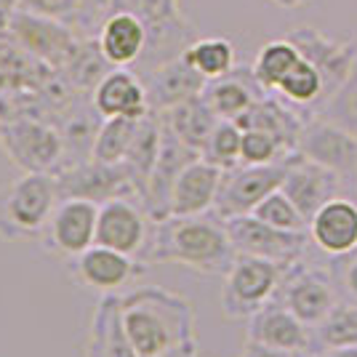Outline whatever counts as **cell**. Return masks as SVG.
I'll list each match as a JSON object with an SVG mask.
<instances>
[{"instance_id":"7bdbcfd3","label":"cell","mask_w":357,"mask_h":357,"mask_svg":"<svg viewBox=\"0 0 357 357\" xmlns=\"http://www.w3.org/2000/svg\"><path fill=\"white\" fill-rule=\"evenodd\" d=\"M160 357H200V352H197V339L181 344V347H176V349H171V352H165Z\"/></svg>"},{"instance_id":"8d00e7d4","label":"cell","mask_w":357,"mask_h":357,"mask_svg":"<svg viewBox=\"0 0 357 357\" xmlns=\"http://www.w3.org/2000/svg\"><path fill=\"white\" fill-rule=\"evenodd\" d=\"M314 115H323L331 123H336V126H342L349 134L357 136V61L355 70L344 80L342 89L336 91Z\"/></svg>"},{"instance_id":"ac0fdd59","label":"cell","mask_w":357,"mask_h":357,"mask_svg":"<svg viewBox=\"0 0 357 357\" xmlns=\"http://www.w3.org/2000/svg\"><path fill=\"white\" fill-rule=\"evenodd\" d=\"M160 123H163V120H160ZM195 158H200V152H195L192 147H187L184 142H178L176 136L163 126L160 152H158L155 168H152V174H149L144 197H142V206L147 208V213L152 216V222L165 219V216L171 213V192H174V184H176L178 174L192 163Z\"/></svg>"},{"instance_id":"7a4b0ae2","label":"cell","mask_w":357,"mask_h":357,"mask_svg":"<svg viewBox=\"0 0 357 357\" xmlns=\"http://www.w3.org/2000/svg\"><path fill=\"white\" fill-rule=\"evenodd\" d=\"M123 326L139 357H160L195 342V307L181 294L144 285L123 296Z\"/></svg>"},{"instance_id":"2e32d148","label":"cell","mask_w":357,"mask_h":357,"mask_svg":"<svg viewBox=\"0 0 357 357\" xmlns=\"http://www.w3.org/2000/svg\"><path fill=\"white\" fill-rule=\"evenodd\" d=\"M344 187L347 184L339 174L304 158L301 152H291L285 158V176L280 190L294 200V206L301 211V216L307 222L326 206L328 200L339 197Z\"/></svg>"},{"instance_id":"74e56055","label":"cell","mask_w":357,"mask_h":357,"mask_svg":"<svg viewBox=\"0 0 357 357\" xmlns=\"http://www.w3.org/2000/svg\"><path fill=\"white\" fill-rule=\"evenodd\" d=\"M291 152L267 131L248 128L243 131V147H240V163L245 165H269L285 160Z\"/></svg>"},{"instance_id":"ee69618b","label":"cell","mask_w":357,"mask_h":357,"mask_svg":"<svg viewBox=\"0 0 357 357\" xmlns=\"http://www.w3.org/2000/svg\"><path fill=\"white\" fill-rule=\"evenodd\" d=\"M275 6H280V8H304V6H310L312 0H272Z\"/></svg>"},{"instance_id":"9a60e30c","label":"cell","mask_w":357,"mask_h":357,"mask_svg":"<svg viewBox=\"0 0 357 357\" xmlns=\"http://www.w3.org/2000/svg\"><path fill=\"white\" fill-rule=\"evenodd\" d=\"M152 232V216L136 197H115L99 206L96 243L142 259Z\"/></svg>"},{"instance_id":"52a82bcc","label":"cell","mask_w":357,"mask_h":357,"mask_svg":"<svg viewBox=\"0 0 357 357\" xmlns=\"http://www.w3.org/2000/svg\"><path fill=\"white\" fill-rule=\"evenodd\" d=\"M275 298L285 304L301 323L314 328L339 304V291L331 267H312L301 259L285 269Z\"/></svg>"},{"instance_id":"60d3db41","label":"cell","mask_w":357,"mask_h":357,"mask_svg":"<svg viewBox=\"0 0 357 357\" xmlns=\"http://www.w3.org/2000/svg\"><path fill=\"white\" fill-rule=\"evenodd\" d=\"M16 11H19V0H0V40H8V27Z\"/></svg>"},{"instance_id":"1f68e13d","label":"cell","mask_w":357,"mask_h":357,"mask_svg":"<svg viewBox=\"0 0 357 357\" xmlns=\"http://www.w3.org/2000/svg\"><path fill=\"white\" fill-rule=\"evenodd\" d=\"M181 56L206 80L222 77L238 67V51L229 38H197Z\"/></svg>"},{"instance_id":"30bf717a","label":"cell","mask_w":357,"mask_h":357,"mask_svg":"<svg viewBox=\"0 0 357 357\" xmlns=\"http://www.w3.org/2000/svg\"><path fill=\"white\" fill-rule=\"evenodd\" d=\"M8 40L48 67L61 70L73 59V54L77 51L83 38H77L67 24H61L56 19L19 8L11 19V27H8Z\"/></svg>"},{"instance_id":"83f0119b","label":"cell","mask_w":357,"mask_h":357,"mask_svg":"<svg viewBox=\"0 0 357 357\" xmlns=\"http://www.w3.org/2000/svg\"><path fill=\"white\" fill-rule=\"evenodd\" d=\"M264 93L267 91L256 83L251 67H235L232 73L208 80L203 89V99L222 120H238Z\"/></svg>"},{"instance_id":"9c48e42d","label":"cell","mask_w":357,"mask_h":357,"mask_svg":"<svg viewBox=\"0 0 357 357\" xmlns=\"http://www.w3.org/2000/svg\"><path fill=\"white\" fill-rule=\"evenodd\" d=\"M99 206L83 197H64L56 203L51 219L45 224L40 245L54 259L70 261L96 243Z\"/></svg>"},{"instance_id":"f6af8a7d","label":"cell","mask_w":357,"mask_h":357,"mask_svg":"<svg viewBox=\"0 0 357 357\" xmlns=\"http://www.w3.org/2000/svg\"><path fill=\"white\" fill-rule=\"evenodd\" d=\"M294 357H312V355H310V352H296Z\"/></svg>"},{"instance_id":"44dd1931","label":"cell","mask_w":357,"mask_h":357,"mask_svg":"<svg viewBox=\"0 0 357 357\" xmlns=\"http://www.w3.org/2000/svg\"><path fill=\"white\" fill-rule=\"evenodd\" d=\"M142 80H144V89H147L152 112H165V109L181 105L187 99L200 96L206 83H208L184 56H176V59L149 70V73L142 75Z\"/></svg>"},{"instance_id":"f35d334b","label":"cell","mask_w":357,"mask_h":357,"mask_svg":"<svg viewBox=\"0 0 357 357\" xmlns=\"http://www.w3.org/2000/svg\"><path fill=\"white\" fill-rule=\"evenodd\" d=\"M331 272H333V280H336L339 298L357 304V251L347 253V256H333Z\"/></svg>"},{"instance_id":"277c9868","label":"cell","mask_w":357,"mask_h":357,"mask_svg":"<svg viewBox=\"0 0 357 357\" xmlns=\"http://www.w3.org/2000/svg\"><path fill=\"white\" fill-rule=\"evenodd\" d=\"M0 149L22 174H59L67 165V149L59 128L45 118L0 120Z\"/></svg>"},{"instance_id":"f546056e","label":"cell","mask_w":357,"mask_h":357,"mask_svg":"<svg viewBox=\"0 0 357 357\" xmlns=\"http://www.w3.org/2000/svg\"><path fill=\"white\" fill-rule=\"evenodd\" d=\"M160 142H163V123H160V115H158V112H149V115L142 118L134 142H131V147H128L126 158H123L126 171L134 178L139 200L144 197L149 174H152L155 160H158V152H160Z\"/></svg>"},{"instance_id":"7402d4cb","label":"cell","mask_w":357,"mask_h":357,"mask_svg":"<svg viewBox=\"0 0 357 357\" xmlns=\"http://www.w3.org/2000/svg\"><path fill=\"white\" fill-rule=\"evenodd\" d=\"M310 238L323 253L347 256L357 251V203L347 195L328 200L310 219Z\"/></svg>"},{"instance_id":"b9f144b4","label":"cell","mask_w":357,"mask_h":357,"mask_svg":"<svg viewBox=\"0 0 357 357\" xmlns=\"http://www.w3.org/2000/svg\"><path fill=\"white\" fill-rule=\"evenodd\" d=\"M312 357H357V347H328L314 352Z\"/></svg>"},{"instance_id":"f1b7e54d","label":"cell","mask_w":357,"mask_h":357,"mask_svg":"<svg viewBox=\"0 0 357 357\" xmlns=\"http://www.w3.org/2000/svg\"><path fill=\"white\" fill-rule=\"evenodd\" d=\"M158 115H160L165 128L176 136L178 142L192 147L195 152H203L208 136L216 128V123L222 120L208 107V102L203 99V93L195 96V99H187V102H181L176 107H171L165 112H158Z\"/></svg>"},{"instance_id":"4dcf8cb0","label":"cell","mask_w":357,"mask_h":357,"mask_svg":"<svg viewBox=\"0 0 357 357\" xmlns=\"http://www.w3.org/2000/svg\"><path fill=\"white\" fill-rule=\"evenodd\" d=\"M298 59H301V54H298L296 45L288 38H278V40H269L259 48V54L251 64V73L264 91H278V86L283 83L285 75L296 67Z\"/></svg>"},{"instance_id":"ffe728a7","label":"cell","mask_w":357,"mask_h":357,"mask_svg":"<svg viewBox=\"0 0 357 357\" xmlns=\"http://www.w3.org/2000/svg\"><path fill=\"white\" fill-rule=\"evenodd\" d=\"M91 102L102 118H136L149 115V99L142 75L131 67H112L96 83L91 93Z\"/></svg>"},{"instance_id":"6da1fadb","label":"cell","mask_w":357,"mask_h":357,"mask_svg":"<svg viewBox=\"0 0 357 357\" xmlns=\"http://www.w3.org/2000/svg\"><path fill=\"white\" fill-rule=\"evenodd\" d=\"M238 248L229 238L227 222L216 211L197 216H165L152 222L147 248L142 261H171L192 269L197 275L224 278Z\"/></svg>"},{"instance_id":"5bb4252c","label":"cell","mask_w":357,"mask_h":357,"mask_svg":"<svg viewBox=\"0 0 357 357\" xmlns=\"http://www.w3.org/2000/svg\"><path fill=\"white\" fill-rule=\"evenodd\" d=\"M296 152L339 174L344 184L357 181V136L323 115H310L304 120Z\"/></svg>"},{"instance_id":"4316f807","label":"cell","mask_w":357,"mask_h":357,"mask_svg":"<svg viewBox=\"0 0 357 357\" xmlns=\"http://www.w3.org/2000/svg\"><path fill=\"white\" fill-rule=\"evenodd\" d=\"M96 40L112 67H136L147 48V27L134 11L118 8L109 14Z\"/></svg>"},{"instance_id":"d6a6232c","label":"cell","mask_w":357,"mask_h":357,"mask_svg":"<svg viewBox=\"0 0 357 357\" xmlns=\"http://www.w3.org/2000/svg\"><path fill=\"white\" fill-rule=\"evenodd\" d=\"M312 347L314 352L328 347H357V304L344 301L339 304L312 328Z\"/></svg>"},{"instance_id":"ba28073f","label":"cell","mask_w":357,"mask_h":357,"mask_svg":"<svg viewBox=\"0 0 357 357\" xmlns=\"http://www.w3.org/2000/svg\"><path fill=\"white\" fill-rule=\"evenodd\" d=\"M227 229H229V238L235 243L238 253L245 256H259V259H267V261H278V264H296L307 256L310 248V232H291V229H278L272 224L256 219L253 213L245 216H232V219H224Z\"/></svg>"},{"instance_id":"cb8c5ba5","label":"cell","mask_w":357,"mask_h":357,"mask_svg":"<svg viewBox=\"0 0 357 357\" xmlns=\"http://www.w3.org/2000/svg\"><path fill=\"white\" fill-rule=\"evenodd\" d=\"M222 174L224 171L219 165L208 163L206 158H195L174 184L168 216H197L213 211L222 187Z\"/></svg>"},{"instance_id":"484cf974","label":"cell","mask_w":357,"mask_h":357,"mask_svg":"<svg viewBox=\"0 0 357 357\" xmlns=\"http://www.w3.org/2000/svg\"><path fill=\"white\" fill-rule=\"evenodd\" d=\"M19 8L56 19L77 38H99V30L115 11V0H19Z\"/></svg>"},{"instance_id":"5b68a950","label":"cell","mask_w":357,"mask_h":357,"mask_svg":"<svg viewBox=\"0 0 357 357\" xmlns=\"http://www.w3.org/2000/svg\"><path fill=\"white\" fill-rule=\"evenodd\" d=\"M134 11L147 27V48L139 59V75L181 56L197 40V32L184 19L178 0H115V11Z\"/></svg>"},{"instance_id":"8fae6325","label":"cell","mask_w":357,"mask_h":357,"mask_svg":"<svg viewBox=\"0 0 357 357\" xmlns=\"http://www.w3.org/2000/svg\"><path fill=\"white\" fill-rule=\"evenodd\" d=\"M67 264H70V278L75 283L89 288V291H96L102 296L118 294L120 288L136 283L147 272V261L123 251H115V248L99 245V243H93L91 248L70 259Z\"/></svg>"},{"instance_id":"7c38bea8","label":"cell","mask_w":357,"mask_h":357,"mask_svg":"<svg viewBox=\"0 0 357 357\" xmlns=\"http://www.w3.org/2000/svg\"><path fill=\"white\" fill-rule=\"evenodd\" d=\"M285 176V160L269 165H245L240 163L222 174V187L216 195L213 211L222 219L245 216L267 197L269 192L280 190Z\"/></svg>"},{"instance_id":"e0dca14e","label":"cell","mask_w":357,"mask_h":357,"mask_svg":"<svg viewBox=\"0 0 357 357\" xmlns=\"http://www.w3.org/2000/svg\"><path fill=\"white\" fill-rule=\"evenodd\" d=\"M291 43L298 48V54L304 59L314 64V70L323 77V105L344 86V80L352 75L357 61V51L349 43H339V40H331L328 35H323L320 30L312 27H296L285 35Z\"/></svg>"},{"instance_id":"d590c367","label":"cell","mask_w":357,"mask_h":357,"mask_svg":"<svg viewBox=\"0 0 357 357\" xmlns=\"http://www.w3.org/2000/svg\"><path fill=\"white\" fill-rule=\"evenodd\" d=\"M253 216L261 219V222L272 224L278 229H291V232H310V222L301 216V211L294 206V200L283 192V190H275L269 192L256 208Z\"/></svg>"},{"instance_id":"ab89813d","label":"cell","mask_w":357,"mask_h":357,"mask_svg":"<svg viewBox=\"0 0 357 357\" xmlns=\"http://www.w3.org/2000/svg\"><path fill=\"white\" fill-rule=\"evenodd\" d=\"M296 352H285V349H275V347H267V344H256V342H245L243 347V357H294Z\"/></svg>"},{"instance_id":"4fadbf2b","label":"cell","mask_w":357,"mask_h":357,"mask_svg":"<svg viewBox=\"0 0 357 357\" xmlns=\"http://www.w3.org/2000/svg\"><path fill=\"white\" fill-rule=\"evenodd\" d=\"M59 197H83L96 206L115 197H136V184L123 163H102V160H83V163L67 165L56 174Z\"/></svg>"},{"instance_id":"8992f818","label":"cell","mask_w":357,"mask_h":357,"mask_svg":"<svg viewBox=\"0 0 357 357\" xmlns=\"http://www.w3.org/2000/svg\"><path fill=\"white\" fill-rule=\"evenodd\" d=\"M285 264L267 261L259 256L238 253L222 285V312L227 320H248L267 301L275 298L283 283Z\"/></svg>"},{"instance_id":"3957f363","label":"cell","mask_w":357,"mask_h":357,"mask_svg":"<svg viewBox=\"0 0 357 357\" xmlns=\"http://www.w3.org/2000/svg\"><path fill=\"white\" fill-rule=\"evenodd\" d=\"M59 200L54 174H22L0 192V238L40 240Z\"/></svg>"},{"instance_id":"603a6c76","label":"cell","mask_w":357,"mask_h":357,"mask_svg":"<svg viewBox=\"0 0 357 357\" xmlns=\"http://www.w3.org/2000/svg\"><path fill=\"white\" fill-rule=\"evenodd\" d=\"M83 357H139L123 326V296L107 294L93 307Z\"/></svg>"},{"instance_id":"d6986e66","label":"cell","mask_w":357,"mask_h":357,"mask_svg":"<svg viewBox=\"0 0 357 357\" xmlns=\"http://www.w3.org/2000/svg\"><path fill=\"white\" fill-rule=\"evenodd\" d=\"M245 342L267 344L285 352H312V328L301 323L278 298H272L248 317Z\"/></svg>"},{"instance_id":"d4e9b609","label":"cell","mask_w":357,"mask_h":357,"mask_svg":"<svg viewBox=\"0 0 357 357\" xmlns=\"http://www.w3.org/2000/svg\"><path fill=\"white\" fill-rule=\"evenodd\" d=\"M102 120L105 118L96 112V107L91 102V93L75 96L73 102L54 118V126L59 128L64 149H67V165L83 163V160L93 158V144H96V134L102 128Z\"/></svg>"},{"instance_id":"e575fe53","label":"cell","mask_w":357,"mask_h":357,"mask_svg":"<svg viewBox=\"0 0 357 357\" xmlns=\"http://www.w3.org/2000/svg\"><path fill=\"white\" fill-rule=\"evenodd\" d=\"M240 147H243V128L235 120H219L200 152V158L219 165L222 171H229V168L240 165Z\"/></svg>"},{"instance_id":"836d02e7","label":"cell","mask_w":357,"mask_h":357,"mask_svg":"<svg viewBox=\"0 0 357 357\" xmlns=\"http://www.w3.org/2000/svg\"><path fill=\"white\" fill-rule=\"evenodd\" d=\"M136 118H105L102 128L96 134V144H93V160L102 163H123L126 152L134 142L136 131H139Z\"/></svg>"}]
</instances>
